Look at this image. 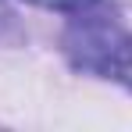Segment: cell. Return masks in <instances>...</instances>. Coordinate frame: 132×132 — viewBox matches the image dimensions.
Instances as JSON below:
<instances>
[{
    "mask_svg": "<svg viewBox=\"0 0 132 132\" xmlns=\"http://www.w3.org/2000/svg\"><path fill=\"white\" fill-rule=\"evenodd\" d=\"M7 25H11V11H7V7H4V0H0V32H4Z\"/></svg>",
    "mask_w": 132,
    "mask_h": 132,
    "instance_id": "obj_3",
    "label": "cell"
},
{
    "mask_svg": "<svg viewBox=\"0 0 132 132\" xmlns=\"http://www.w3.org/2000/svg\"><path fill=\"white\" fill-rule=\"evenodd\" d=\"M29 4H39V7H50V11H68V14H79L86 7H96L100 0H29Z\"/></svg>",
    "mask_w": 132,
    "mask_h": 132,
    "instance_id": "obj_2",
    "label": "cell"
},
{
    "mask_svg": "<svg viewBox=\"0 0 132 132\" xmlns=\"http://www.w3.org/2000/svg\"><path fill=\"white\" fill-rule=\"evenodd\" d=\"M64 50L71 57V64L89 75L125 79L132 68V36L107 11L104 14H93L89 7L79 11V18L64 32Z\"/></svg>",
    "mask_w": 132,
    "mask_h": 132,
    "instance_id": "obj_1",
    "label": "cell"
}]
</instances>
